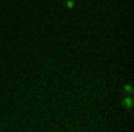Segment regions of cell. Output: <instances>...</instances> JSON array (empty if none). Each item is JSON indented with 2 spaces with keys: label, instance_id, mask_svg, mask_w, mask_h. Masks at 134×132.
<instances>
[{
  "label": "cell",
  "instance_id": "cell-1",
  "mask_svg": "<svg viewBox=\"0 0 134 132\" xmlns=\"http://www.w3.org/2000/svg\"><path fill=\"white\" fill-rule=\"evenodd\" d=\"M122 105H124L125 109H132V105H134L132 95H124V96H122Z\"/></svg>",
  "mask_w": 134,
  "mask_h": 132
},
{
  "label": "cell",
  "instance_id": "cell-2",
  "mask_svg": "<svg viewBox=\"0 0 134 132\" xmlns=\"http://www.w3.org/2000/svg\"><path fill=\"white\" fill-rule=\"evenodd\" d=\"M64 2V7L68 11H72V9H75V5H77V2L75 0H63Z\"/></svg>",
  "mask_w": 134,
  "mask_h": 132
},
{
  "label": "cell",
  "instance_id": "cell-3",
  "mask_svg": "<svg viewBox=\"0 0 134 132\" xmlns=\"http://www.w3.org/2000/svg\"><path fill=\"white\" fill-rule=\"evenodd\" d=\"M132 93H134V86L131 82H127L124 86V95H132Z\"/></svg>",
  "mask_w": 134,
  "mask_h": 132
},
{
  "label": "cell",
  "instance_id": "cell-4",
  "mask_svg": "<svg viewBox=\"0 0 134 132\" xmlns=\"http://www.w3.org/2000/svg\"><path fill=\"white\" fill-rule=\"evenodd\" d=\"M57 2H61V0H57Z\"/></svg>",
  "mask_w": 134,
  "mask_h": 132
}]
</instances>
